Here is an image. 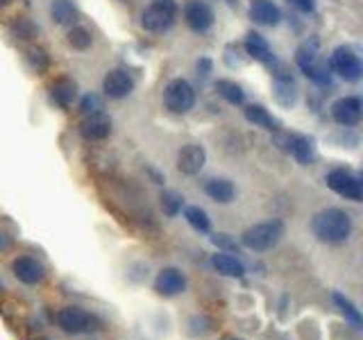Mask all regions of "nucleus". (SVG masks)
Segmentation results:
<instances>
[{
    "label": "nucleus",
    "instance_id": "1",
    "mask_svg": "<svg viewBox=\"0 0 363 340\" xmlns=\"http://www.w3.org/2000/svg\"><path fill=\"white\" fill-rule=\"evenodd\" d=\"M311 232L325 245H340L352 236V218L347 211L338 207H329L313 215Z\"/></svg>",
    "mask_w": 363,
    "mask_h": 340
},
{
    "label": "nucleus",
    "instance_id": "28",
    "mask_svg": "<svg viewBox=\"0 0 363 340\" xmlns=\"http://www.w3.org/2000/svg\"><path fill=\"white\" fill-rule=\"evenodd\" d=\"M332 300H334V304L340 309V313H343V315L347 317V320L359 329V327H361V313H359L357 306L352 304V302L345 298V295H340V293H332Z\"/></svg>",
    "mask_w": 363,
    "mask_h": 340
},
{
    "label": "nucleus",
    "instance_id": "10",
    "mask_svg": "<svg viewBox=\"0 0 363 340\" xmlns=\"http://www.w3.org/2000/svg\"><path fill=\"white\" fill-rule=\"evenodd\" d=\"M175 14L177 11L175 9H168L164 5H150L145 11H143V16H141V26L143 30L147 32H166L173 28V23H175Z\"/></svg>",
    "mask_w": 363,
    "mask_h": 340
},
{
    "label": "nucleus",
    "instance_id": "33",
    "mask_svg": "<svg viewBox=\"0 0 363 340\" xmlns=\"http://www.w3.org/2000/svg\"><path fill=\"white\" fill-rule=\"evenodd\" d=\"M211 243L220 249H227V252H238V243L234 241V238H230V234H213Z\"/></svg>",
    "mask_w": 363,
    "mask_h": 340
},
{
    "label": "nucleus",
    "instance_id": "18",
    "mask_svg": "<svg viewBox=\"0 0 363 340\" xmlns=\"http://www.w3.org/2000/svg\"><path fill=\"white\" fill-rule=\"evenodd\" d=\"M211 268L223 277H243L245 275V266L241 259L232 256L230 252H218L211 256Z\"/></svg>",
    "mask_w": 363,
    "mask_h": 340
},
{
    "label": "nucleus",
    "instance_id": "35",
    "mask_svg": "<svg viewBox=\"0 0 363 340\" xmlns=\"http://www.w3.org/2000/svg\"><path fill=\"white\" fill-rule=\"evenodd\" d=\"M198 71H200L202 75H209V73H211V62H209V60H200V62H198Z\"/></svg>",
    "mask_w": 363,
    "mask_h": 340
},
{
    "label": "nucleus",
    "instance_id": "8",
    "mask_svg": "<svg viewBox=\"0 0 363 340\" xmlns=\"http://www.w3.org/2000/svg\"><path fill=\"white\" fill-rule=\"evenodd\" d=\"M361 113H363V105L354 96H345L332 105V118L338 125H343V128H354V125H359Z\"/></svg>",
    "mask_w": 363,
    "mask_h": 340
},
{
    "label": "nucleus",
    "instance_id": "27",
    "mask_svg": "<svg viewBox=\"0 0 363 340\" xmlns=\"http://www.w3.org/2000/svg\"><path fill=\"white\" fill-rule=\"evenodd\" d=\"M26 62L34 73H43L50 64V57L43 48H39V45H30V48L26 50Z\"/></svg>",
    "mask_w": 363,
    "mask_h": 340
},
{
    "label": "nucleus",
    "instance_id": "11",
    "mask_svg": "<svg viewBox=\"0 0 363 340\" xmlns=\"http://www.w3.org/2000/svg\"><path fill=\"white\" fill-rule=\"evenodd\" d=\"M102 91L111 100H123L134 91V79L125 71H121V68H113L102 79Z\"/></svg>",
    "mask_w": 363,
    "mask_h": 340
},
{
    "label": "nucleus",
    "instance_id": "19",
    "mask_svg": "<svg viewBox=\"0 0 363 340\" xmlns=\"http://www.w3.org/2000/svg\"><path fill=\"white\" fill-rule=\"evenodd\" d=\"M204 193L213 200V202H218V204H230L234 202L236 198V188L230 179H225V177H213L209 179L207 184H204Z\"/></svg>",
    "mask_w": 363,
    "mask_h": 340
},
{
    "label": "nucleus",
    "instance_id": "16",
    "mask_svg": "<svg viewBox=\"0 0 363 340\" xmlns=\"http://www.w3.org/2000/svg\"><path fill=\"white\" fill-rule=\"evenodd\" d=\"M243 45H245V55L250 60L261 62V64H275V55H272L268 41L261 37L259 32H250Z\"/></svg>",
    "mask_w": 363,
    "mask_h": 340
},
{
    "label": "nucleus",
    "instance_id": "26",
    "mask_svg": "<svg viewBox=\"0 0 363 340\" xmlns=\"http://www.w3.org/2000/svg\"><path fill=\"white\" fill-rule=\"evenodd\" d=\"M184 218H186V222L193 227V230L200 232V234H207L211 230L209 215H207V211L200 209V207H186L184 209Z\"/></svg>",
    "mask_w": 363,
    "mask_h": 340
},
{
    "label": "nucleus",
    "instance_id": "34",
    "mask_svg": "<svg viewBox=\"0 0 363 340\" xmlns=\"http://www.w3.org/2000/svg\"><path fill=\"white\" fill-rule=\"evenodd\" d=\"M289 5H293L298 11H302V14H311L315 9V0H289Z\"/></svg>",
    "mask_w": 363,
    "mask_h": 340
},
{
    "label": "nucleus",
    "instance_id": "6",
    "mask_svg": "<svg viewBox=\"0 0 363 340\" xmlns=\"http://www.w3.org/2000/svg\"><path fill=\"white\" fill-rule=\"evenodd\" d=\"M327 186L332 188L336 196L352 200V202H359L363 198V186H361L359 175H354L352 170H345V168L332 170V173L327 175Z\"/></svg>",
    "mask_w": 363,
    "mask_h": 340
},
{
    "label": "nucleus",
    "instance_id": "24",
    "mask_svg": "<svg viewBox=\"0 0 363 340\" xmlns=\"http://www.w3.org/2000/svg\"><path fill=\"white\" fill-rule=\"evenodd\" d=\"M275 100L279 102L281 107H291L295 105V100H298V86L291 77H281L277 79L275 84Z\"/></svg>",
    "mask_w": 363,
    "mask_h": 340
},
{
    "label": "nucleus",
    "instance_id": "20",
    "mask_svg": "<svg viewBox=\"0 0 363 340\" xmlns=\"http://www.w3.org/2000/svg\"><path fill=\"white\" fill-rule=\"evenodd\" d=\"M243 116H245L247 123L257 125V128H264L268 132H279V128H281V123L275 116H272V113L266 107H261V105H247L243 109Z\"/></svg>",
    "mask_w": 363,
    "mask_h": 340
},
{
    "label": "nucleus",
    "instance_id": "23",
    "mask_svg": "<svg viewBox=\"0 0 363 340\" xmlns=\"http://www.w3.org/2000/svg\"><path fill=\"white\" fill-rule=\"evenodd\" d=\"M216 91H218L220 98H225L234 107H241L245 102V91L236 82H232V79H218V82H216Z\"/></svg>",
    "mask_w": 363,
    "mask_h": 340
},
{
    "label": "nucleus",
    "instance_id": "36",
    "mask_svg": "<svg viewBox=\"0 0 363 340\" xmlns=\"http://www.w3.org/2000/svg\"><path fill=\"white\" fill-rule=\"evenodd\" d=\"M147 175L152 177V181H155V184H164V175H159L155 168H147Z\"/></svg>",
    "mask_w": 363,
    "mask_h": 340
},
{
    "label": "nucleus",
    "instance_id": "32",
    "mask_svg": "<svg viewBox=\"0 0 363 340\" xmlns=\"http://www.w3.org/2000/svg\"><path fill=\"white\" fill-rule=\"evenodd\" d=\"M102 109V102L96 94H86L82 98V102H79V111L84 113V116H91V113H98Z\"/></svg>",
    "mask_w": 363,
    "mask_h": 340
},
{
    "label": "nucleus",
    "instance_id": "30",
    "mask_svg": "<svg viewBox=\"0 0 363 340\" xmlns=\"http://www.w3.org/2000/svg\"><path fill=\"white\" fill-rule=\"evenodd\" d=\"M213 332V322L207 315H193L189 320V336L193 338H204Z\"/></svg>",
    "mask_w": 363,
    "mask_h": 340
},
{
    "label": "nucleus",
    "instance_id": "41",
    "mask_svg": "<svg viewBox=\"0 0 363 340\" xmlns=\"http://www.w3.org/2000/svg\"><path fill=\"white\" fill-rule=\"evenodd\" d=\"M30 340H50V338H45V336H37V338H30Z\"/></svg>",
    "mask_w": 363,
    "mask_h": 340
},
{
    "label": "nucleus",
    "instance_id": "21",
    "mask_svg": "<svg viewBox=\"0 0 363 340\" xmlns=\"http://www.w3.org/2000/svg\"><path fill=\"white\" fill-rule=\"evenodd\" d=\"M77 96V84L73 82V79L68 77H57L55 82L50 84V98L57 102L60 107H71L73 100Z\"/></svg>",
    "mask_w": 363,
    "mask_h": 340
},
{
    "label": "nucleus",
    "instance_id": "42",
    "mask_svg": "<svg viewBox=\"0 0 363 340\" xmlns=\"http://www.w3.org/2000/svg\"><path fill=\"white\" fill-rule=\"evenodd\" d=\"M230 3H234V0H230Z\"/></svg>",
    "mask_w": 363,
    "mask_h": 340
},
{
    "label": "nucleus",
    "instance_id": "31",
    "mask_svg": "<svg viewBox=\"0 0 363 340\" xmlns=\"http://www.w3.org/2000/svg\"><path fill=\"white\" fill-rule=\"evenodd\" d=\"M34 34H37V26H34L30 18H18L14 26H11V37L18 41H28Z\"/></svg>",
    "mask_w": 363,
    "mask_h": 340
},
{
    "label": "nucleus",
    "instance_id": "12",
    "mask_svg": "<svg viewBox=\"0 0 363 340\" xmlns=\"http://www.w3.org/2000/svg\"><path fill=\"white\" fill-rule=\"evenodd\" d=\"M11 270H14V275L18 281L28 283V286H37L45 279V268L41 261H37L34 256H18L14 259V264H11Z\"/></svg>",
    "mask_w": 363,
    "mask_h": 340
},
{
    "label": "nucleus",
    "instance_id": "2",
    "mask_svg": "<svg viewBox=\"0 0 363 340\" xmlns=\"http://www.w3.org/2000/svg\"><path fill=\"white\" fill-rule=\"evenodd\" d=\"M284 222L281 220H266L247 227L241 234V245L252 249V252H268V249L277 247L284 238Z\"/></svg>",
    "mask_w": 363,
    "mask_h": 340
},
{
    "label": "nucleus",
    "instance_id": "7",
    "mask_svg": "<svg viewBox=\"0 0 363 340\" xmlns=\"http://www.w3.org/2000/svg\"><path fill=\"white\" fill-rule=\"evenodd\" d=\"M207 164V150L198 143H189L177 152V170L182 175H198Z\"/></svg>",
    "mask_w": 363,
    "mask_h": 340
},
{
    "label": "nucleus",
    "instance_id": "9",
    "mask_svg": "<svg viewBox=\"0 0 363 340\" xmlns=\"http://www.w3.org/2000/svg\"><path fill=\"white\" fill-rule=\"evenodd\" d=\"M155 290L162 298H177V295L186 290V277L177 268H164L159 270V275L155 279Z\"/></svg>",
    "mask_w": 363,
    "mask_h": 340
},
{
    "label": "nucleus",
    "instance_id": "38",
    "mask_svg": "<svg viewBox=\"0 0 363 340\" xmlns=\"http://www.w3.org/2000/svg\"><path fill=\"white\" fill-rule=\"evenodd\" d=\"M5 247H9V238L5 234H0V249H5Z\"/></svg>",
    "mask_w": 363,
    "mask_h": 340
},
{
    "label": "nucleus",
    "instance_id": "3",
    "mask_svg": "<svg viewBox=\"0 0 363 340\" xmlns=\"http://www.w3.org/2000/svg\"><path fill=\"white\" fill-rule=\"evenodd\" d=\"M57 324L62 327V332L73 334V336L98 332V329L102 327L98 315L79 309V306H66V309H62L60 313H57Z\"/></svg>",
    "mask_w": 363,
    "mask_h": 340
},
{
    "label": "nucleus",
    "instance_id": "37",
    "mask_svg": "<svg viewBox=\"0 0 363 340\" xmlns=\"http://www.w3.org/2000/svg\"><path fill=\"white\" fill-rule=\"evenodd\" d=\"M157 5H164V7H168V9H175L177 11V3L175 0H155Z\"/></svg>",
    "mask_w": 363,
    "mask_h": 340
},
{
    "label": "nucleus",
    "instance_id": "22",
    "mask_svg": "<svg viewBox=\"0 0 363 340\" xmlns=\"http://www.w3.org/2000/svg\"><path fill=\"white\" fill-rule=\"evenodd\" d=\"M50 18L57 26H73L77 21V7L73 0H52L50 3Z\"/></svg>",
    "mask_w": 363,
    "mask_h": 340
},
{
    "label": "nucleus",
    "instance_id": "29",
    "mask_svg": "<svg viewBox=\"0 0 363 340\" xmlns=\"http://www.w3.org/2000/svg\"><path fill=\"white\" fill-rule=\"evenodd\" d=\"M159 202H162V209L166 215H177L182 211V207H184V198L179 196L177 191H164L162 196H159Z\"/></svg>",
    "mask_w": 363,
    "mask_h": 340
},
{
    "label": "nucleus",
    "instance_id": "13",
    "mask_svg": "<svg viewBox=\"0 0 363 340\" xmlns=\"http://www.w3.org/2000/svg\"><path fill=\"white\" fill-rule=\"evenodd\" d=\"M184 21H186V26L193 32L202 34V32H207L213 26V9L207 3L193 0V3H189L186 9H184Z\"/></svg>",
    "mask_w": 363,
    "mask_h": 340
},
{
    "label": "nucleus",
    "instance_id": "40",
    "mask_svg": "<svg viewBox=\"0 0 363 340\" xmlns=\"http://www.w3.org/2000/svg\"><path fill=\"white\" fill-rule=\"evenodd\" d=\"M11 3V0H0V9H3V7H7Z\"/></svg>",
    "mask_w": 363,
    "mask_h": 340
},
{
    "label": "nucleus",
    "instance_id": "4",
    "mask_svg": "<svg viewBox=\"0 0 363 340\" xmlns=\"http://www.w3.org/2000/svg\"><path fill=\"white\" fill-rule=\"evenodd\" d=\"M164 105L173 113H189L196 107V89L182 77L170 79L164 91Z\"/></svg>",
    "mask_w": 363,
    "mask_h": 340
},
{
    "label": "nucleus",
    "instance_id": "15",
    "mask_svg": "<svg viewBox=\"0 0 363 340\" xmlns=\"http://www.w3.org/2000/svg\"><path fill=\"white\" fill-rule=\"evenodd\" d=\"M250 18H252L257 26L275 28L281 21V11L272 0H252V3H250Z\"/></svg>",
    "mask_w": 363,
    "mask_h": 340
},
{
    "label": "nucleus",
    "instance_id": "39",
    "mask_svg": "<svg viewBox=\"0 0 363 340\" xmlns=\"http://www.w3.org/2000/svg\"><path fill=\"white\" fill-rule=\"evenodd\" d=\"M220 340H243V338H236V336H223Z\"/></svg>",
    "mask_w": 363,
    "mask_h": 340
},
{
    "label": "nucleus",
    "instance_id": "25",
    "mask_svg": "<svg viewBox=\"0 0 363 340\" xmlns=\"http://www.w3.org/2000/svg\"><path fill=\"white\" fill-rule=\"evenodd\" d=\"M66 41L73 50H89L91 43H94V34L84 26H73L66 34Z\"/></svg>",
    "mask_w": 363,
    "mask_h": 340
},
{
    "label": "nucleus",
    "instance_id": "17",
    "mask_svg": "<svg viewBox=\"0 0 363 340\" xmlns=\"http://www.w3.org/2000/svg\"><path fill=\"white\" fill-rule=\"evenodd\" d=\"M289 152L295 157V162L302 166H311L315 162V145L309 136L302 134H293L289 141Z\"/></svg>",
    "mask_w": 363,
    "mask_h": 340
},
{
    "label": "nucleus",
    "instance_id": "14",
    "mask_svg": "<svg viewBox=\"0 0 363 340\" xmlns=\"http://www.w3.org/2000/svg\"><path fill=\"white\" fill-rule=\"evenodd\" d=\"M79 134H82L86 141H105L107 136L111 134L109 116H105L102 111L91 113V116H86L82 120V125H79Z\"/></svg>",
    "mask_w": 363,
    "mask_h": 340
},
{
    "label": "nucleus",
    "instance_id": "5",
    "mask_svg": "<svg viewBox=\"0 0 363 340\" xmlns=\"http://www.w3.org/2000/svg\"><path fill=\"white\" fill-rule=\"evenodd\" d=\"M329 66H332V71L340 79H345V82H359L363 75V66H361L359 55L352 48H347V45H340V48H336L332 52Z\"/></svg>",
    "mask_w": 363,
    "mask_h": 340
}]
</instances>
